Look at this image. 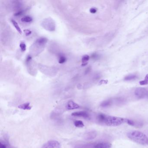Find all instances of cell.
<instances>
[{"instance_id":"1","label":"cell","mask_w":148,"mask_h":148,"mask_svg":"<svg viewBox=\"0 0 148 148\" xmlns=\"http://www.w3.org/2000/svg\"><path fill=\"white\" fill-rule=\"evenodd\" d=\"M97 119L100 123L104 124L108 126H119L123 123H125L126 119L122 117L111 116L100 113L97 116Z\"/></svg>"},{"instance_id":"2","label":"cell","mask_w":148,"mask_h":148,"mask_svg":"<svg viewBox=\"0 0 148 148\" xmlns=\"http://www.w3.org/2000/svg\"><path fill=\"white\" fill-rule=\"evenodd\" d=\"M127 137L133 142L140 145L148 144V138L144 133L137 130L129 131L127 134Z\"/></svg>"},{"instance_id":"3","label":"cell","mask_w":148,"mask_h":148,"mask_svg":"<svg viewBox=\"0 0 148 148\" xmlns=\"http://www.w3.org/2000/svg\"><path fill=\"white\" fill-rule=\"evenodd\" d=\"M135 94L138 98L143 99L148 96V92L145 88L143 87H138L135 89Z\"/></svg>"},{"instance_id":"4","label":"cell","mask_w":148,"mask_h":148,"mask_svg":"<svg viewBox=\"0 0 148 148\" xmlns=\"http://www.w3.org/2000/svg\"><path fill=\"white\" fill-rule=\"evenodd\" d=\"M60 143L55 140H50L43 145L41 148H60Z\"/></svg>"},{"instance_id":"5","label":"cell","mask_w":148,"mask_h":148,"mask_svg":"<svg viewBox=\"0 0 148 148\" xmlns=\"http://www.w3.org/2000/svg\"><path fill=\"white\" fill-rule=\"evenodd\" d=\"M97 135V132L96 131H89L85 134L84 138L86 140H93L96 137Z\"/></svg>"},{"instance_id":"6","label":"cell","mask_w":148,"mask_h":148,"mask_svg":"<svg viewBox=\"0 0 148 148\" xmlns=\"http://www.w3.org/2000/svg\"><path fill=\"white\" fill-rule=\"evenodd\" d=\"M111 146L109 143L101 142L92 145L91 148H110Z\"/></svg>"},{"instance_id":"7","label":"cell","mask_w":148,"mask_h":148,"mask_svg":"<svg viewBox=\"0 0 148 148\" xmlns=\"http://www.w3.org/2000/svg\"><path fill=\"white\" fill-rule=\"evenodd\" d=\"M71 115L72 116H76V117H82L85 119H89L90 118V115L87 112L85 111H78V112H74L72 113Z\"/></svg>"},{"instance_id":"8","label":"cell","mask_w":148,"mask_h":148,"mask_svg":"<svg viewBox=\"0 0 148 148\" xmlns=\"http://www.w3.org/2000/svg\"><path fill=\"white\" fill-rule=\"evenodd\" d=\"M80 108V106L72 100H69L66 105L67 109L70 110L77 109Z\"/></svg>"},{"instance_id":"9","label":"cell","mask_w":148,"mask_h":148,"mask_svg":"<svg viewBox=\"0 0 148 148\" xmlns=\"http://www.w3.org/2000/svg\"><path fill=\"white\" fill-rule=\"evenodd\" d=\"M113 103V100H105V101H103L102 103H101L100 106L101 107H104V108L109 107V106L112 105Z\"/></svg>"},{"instance_id":"10","label":"cell","mask_w":148,"mask_h":148,"mask_svg":"<svg viewBox=\"0 0 148 148\" xmlns=\"http://www.w3.org/2000/svg\"><path fill=\"white\" fill-rule=\"evenodd\" d=\"M18 108L23 110H30L31 109V106L30 103H26L19 106Z\"/></svg>"},{"instance_id":"11","label":"cell","mask_w":148,"mask_h":148,"mask_svg":"<svg viewBox=\"0 0 148 148\" xmlns=\"http://www.w3.org/2000/svg\"><path fill=\"white\" fill-rule=\"evenodd\" d=\"M90 56L88 55H84L82 58V66H86L88 64V62L89 60Z\"/></svg>"},{"instance_id":"12","label":"cell","mask_w":148,"mask_h":148,"mask_svg":"<svg viewBox=\"0 0 148 148\" xmlns=\"http://www.w3.org/2000/svg\"><path fill=\"white\" fill-rule=\"evenodd\" d=\"M125 123H127L128 125H131V126H140L139 125L141 124L140 123H138L137 122L135 121H134V120H132V119H126V121Z\"/></svg>"},{"instance_id":"13","label":"cell","mask_w":148,"mask_h":148,"mask_svg":"<svg viewBox=\"0 0 148 148\" xmlns=\"http://www.w3.org/2000/svg\"><path fill=\"white\" fill-rule=\"evenodd\" d=\"M11 22H12L13 26L15 27V28L16 29V30L17 31V32H18L19 34H22V31H21L20 27L19 26L18 24H17V22L15 21L14 20H11Z\"/></svg>"},{"instance_id":"14","label":"cell","mask_w":148,"mask_h":148,"mask_svg":"<svg viewBox=\"0 0 148 148\" xmlns=\"http://www.w3.org/2000/svg\"><path fill=\"white\" fill-rule=\"evenodd\" d=\"M137 76L134 74H130L124 78L125 81H130V80H135L137 78Z\"/></svg>"},{"instance_id":"15","label":"cell","mask_w":148,"mask_h":148,"mask_svg":"<svg viewBox=\"0 0 148 148\" xmlns=\"http://www.w3.org/2000/svg\"><path fill=\"white\" fill-rule=\"evenodd\" d=\"M21 21L23 22H25V23H30L31 22L33 21V19L31 17L29 16H26L24 17L21 18Z\"/></svg>"},{"instance_id":"16","label":"cell","mask_w":148,"mask_h":148,"mask_svg":"<svg viewBox=\"0 0 148 148\" xmlns=\"http://www.w3.org/2000/svg\"><path fill=\"white\" fill-rule=\"evenodd\" d=\"M75 126L78 128H83L84 126V123L80 120H76L74 122Z\"/></svg>"},{"instance_id":"17","label":"cell","mask_w":148,"mask_h":148,"mask_svg":"<svg viewBox=\"0 0 148 148\" xmlns=\"http://www.w3.org/2000/svg\"><path fill=\"white\" fill-rule=\"evenodd\" d=\"M66 61V58L64 56H60L59 57V61H58L59 64H64V63H65Z\"/></svg>"},{"instance_id":"18","label":"cell","mask_w":148,"mask_h":148,"mask_svg":"<svg viewBox=\"0 0 148 148\" xmlns=\"http://www.w3.org/2000/svg\"><path fill=\"white\" fill-rule=\"evenodd\" d=\"M139 84L141 85H145L148 84V74L146 75L145 78L143 80L139 82Z\"/></svg>"},{"instance_id":"19","label":"cell","mask_w":148,"mask_h":148,"mask_svg":"<svg viewBox=\"0 0 148 148\" xmlns=\"http://www.w3.org/2000/svg\"><path fill=\"white\" fill-rule=\"evenodd\" d=\"M20 47L22 52L25 51L26 50V45L25 43L23 42H21L20 44Z\"/></svg>"},{"instance_id":"20","label":"cell","mask_w":148,"mask_h":148,"mask_svg":"<svg viewBox=\"0 0 148 148\" xmlns=\"http://www.w3.org/2000/svg\"><path fill=\"white\" fill-rule=\"evenodd\" d=\"M0 148H9V147L7 144L4 143L1 141L0 143Z\"/></svg>"},{"instance_id":"21","label":"cell","mask_w":148,"mask_h":148,"mask_svg":"<svg viewBox=\"0 0 148 148\" xmlns=\"http://www.w3.org/2000/svg\"><path fill=\"white\" fill-rule=\"evenodd\" d=\"M90 13H92V14H95V13H96L97 12V9L95 8H91V9H90Z\"/></svg>"},{"instance_id":"22","label":"cell","mask_w":148,"mask_h":148,"mask_svg":"<svg viewBox=\"0 0 148 148\" xmlns=\"http://www.w3.org/2000/svg\"><path fill=\"white\" fill-rule=\"evenodd\" d=\"M23 12L22 11H18V12L16 13L15 14V16H19L23 14Z\"/></svg>"},{"instance_id":"23","label":"cell","mask_w":148,"mask_h":148,"mask_svg":"<svg viewBox=\"0 0 148 148\" xmlns=\"http://www.w3.org/2000/svg\"><path fill=\"white\" fill-rule=\"evenodd\" d=\"M25 33L27 35H29L31 34V31L28 30H26L24 31Z\"/></svg>"},{"instance_id":"24","label":"cell","mask_w":148,"mask_h":148,"mask_svg":"<svg viewBox=\"0 0 148 148\" xmlns=\"http://www.w3.org/2000/svg\"><path fill=\"white\" fill-rule=\"evenodd\" d=\"M92 57L93 59H97L99 57V55H97V54H94L93 55H92Z\"/></svg>"},{"instance_id":"25","label":"cell","mask_w":148,"mask_h":148,"mask_svg":"<svg viewBox=\"0 0 148 148\" xmlns=\"http://www.w3.org/2000/svg\"></svg>"}]
</instances>
